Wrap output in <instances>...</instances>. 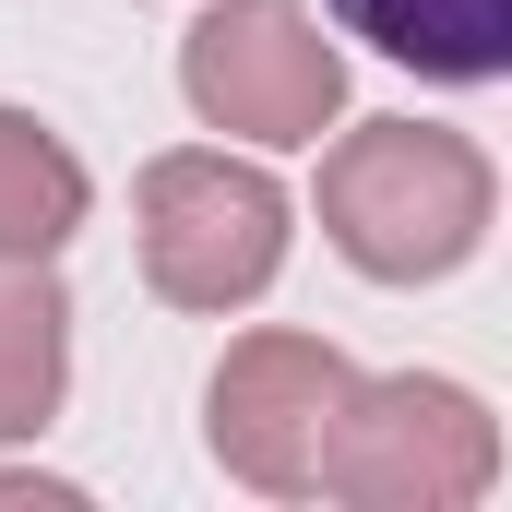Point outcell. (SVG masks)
<instances>
[{
	"label": "cell",
	"instance_id": "cell-1",
	"mask_svg": "<svg viewBox=\"0 0 512 512\" xmlns=\"http://www.w3.org/2000/svg\"><path fill=\"white\" fill-rule=\"evenodd\" d=\"M334 24L382 60H417L429 84H489L512 60V0H334Z\"/></svg>",
	"mask_w": 512,
	"mask_h": 512
}]
</instances>
